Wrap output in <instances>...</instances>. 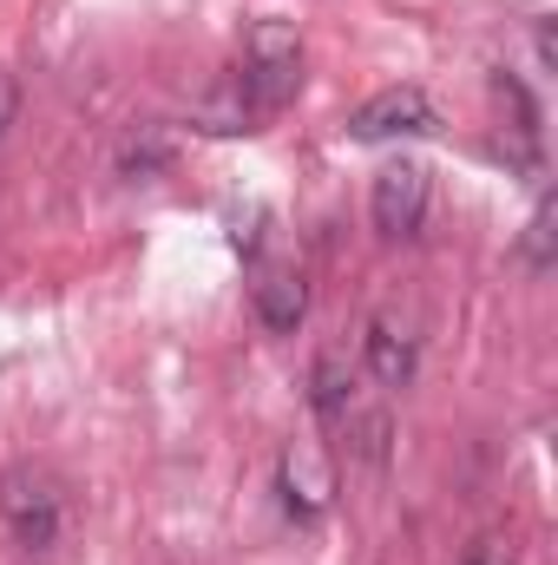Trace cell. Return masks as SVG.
<instances>
[{
  "mask_svg": "<svg viewBox=\"0 0 558 565\" xmlns=\"http://www.w3.org/2000/svg\"><path fill=\"white\" fill-rule=\"evenodd\" d=\"M296 93H302V40H296V26L289 20H257L250 26V46H244L237 99L250 113H282Z\"/></svg>",
  "mask_w": 558,
  "mask_h": 565,
  "instance_id": "cell-1",
  "label": "cell"
},
{
  "mask_svg": "<svg viewBox=\"0 0 558 565\" xmlns=\"http://www.w3.org/2000/svg\"><path fill=\"white\" fill-rule=\"evenodd\" d=\"M0 526H7V540H13L26 559H46V553L60 546V533H66V500H60V487H53L46 473H33V467L7 473V480H0Z\"/></svg>",
  "mask_w": 558,
  "mask_h": 565,
  "instance_id": "cell-2",
  "label": "cell"
},
{
  "mask_svg": "<svg viewBox=\"0 0 558 565\" xmlns=\"http://www.w3.org/2000/svg\"><path fill=\"white\" fill-rule=\"evenodd\" d=\"M277 493H282V513L296 526H322L329 507H335V467L315 440H289L282 447V467H277Z\"/></svg>",
  "mask_w": 558,
  "mask_h": 565,
  "instance_id": "cell-3",
  "label": "cell"
},
{
  "mask_svg": "<svg viewBox=\"0 0 558 565\" xmlns=\"http://www.w3.org/2000/svg\"><path fill=\"white\" fill-rule=\"evenodd\" d=\"M362 369L382 382V388H415L420 375V335L408 316H395V309H382V316H368V329H362Z\"/></svg>",
  "mask_w": 558,
  "mask_h": 565,
  "instance_id": "cell-4",
  "label": "cell"
},
{
  "mask_svg": "<svg viewBox=\"0 0 558 565\" xmlns=\"http://www.w3.org/2000/svg\"><path fill=\"white\" fill-rule=\"evenodd\" d=\"M368 217H375L382 237H415L420 224H427V171L408 164V158L382 164L375 191H368Z\"/></svg>",
  "mask_w": 558,
  "mask_h": 565,
  "instance_id": "cell-5",
  "label": "cell"
},
{
  "mask_svg": "<svg viewBox=\"0 0 558 565\" xmlns=\"http://www.w3.org/2000/svg\"><path fill=\"white\" fill-rule=\"evenodd\" d=\"M415 132H433V99L420 86H388L375 99H362L348 113V139L375 145V139H415Z\"/></svg>",
  "mask_w": 558,
  "mask_h": 565,
  "instance_id": "cell-6",
  "label": "cell"
},
{
  "mask_svg": "<svg viewBox=\"0 0 558 565\" xmlns=\"http://www.w3.org/2000/svg\"><path fill=\"white\" fill-rule=\"evenodd\" d=\"M250 302H257L264 329L289 335V329H296V322L309 316V282L296 277V270H264V277L250 282Z\"/></svg>",
  "mask_w": 558,
  "mask_h": 565,
  "instance_id": "cell-7",
  "label": "cell"
},
{
  "mask_svg": "<svg viewBox=\"0 0 558 565\" xmlns=\"http://www.w3.org/2000/svg\"><path fill=\"white\" fill-rule=\"evenodd\" d=\"M362 388H355V369H348V355L342 349H329V355H315V369H309V402H315V415L335 427L348 415V402H355Z\"/></svg>",
  "mask_w": 558,
  "mask_h": 565,
  "instance_id": "cell-8",
  "label": "cell"
},
{
  "mask_svg": "<svg viewBox=\"0 0 558 565\" xmlns=\"http://www.w3.org/2000/svg\"><path fill=\"white\" fill-rule=\"evenodd\" d=\"M335 434H348V454H355V460H368V467H382V460H388V440H395L388 415H382V408H368L362 395L348 402V415L335 422Z\"/></svg>",
  "mask_w": 558,
  "mask_h": 565,
  "instance_id": "cell-9",
  "label": "cell"
},
{
  "mask_svg": "<svg viewBox=\"0 0 558 565\" xmlns=\"http://www.w3.org/2000/svg\"><path fill=\"white\" fill-rule=\"evenodd\" d=\"M552 224H558L552 198H539V211H533V224H526V257H533V270L552 264Z\"/></svg>",
  "mask_w": 558,
  "mask_h": 565,
  "instance_id": "cell-10",
  "label": "cell"
},
{
  "mask_svg": "<svg viewBox=\"0 0 558 565\" xmlns=\"http://www.w3.org/2000/svg\"><path fill=\"white\" fill-rule=\"evenodd\" d=\"M164 164H171V145H164V139H151V132H144V139L126 145V171H132V178H144V171H164Z\"/></svg>",
  "mask_w": 558,
  "mask_h": 565,
  "instance_id": "cell-11",
  "label": "cell"
},
{
  "mask_svg": "<svg viewBox=\"0 0 558 565\" xmlns=\"http://www.w3.org/2000/svg\"><path fill=\"white\" fill-rule=\"evenodd\" d=\"M460 565H519V559H513V546H506V540H473Z\"/></svg>",
  "mask_w": 558,
  "mask_h": 565,
  "instance_id": "cell-12",
  "label": "cell"
},
{
  "mask_svg": "<svg viewBox=\"0 0 558 565\" xmlns=\"http://www.w3.org/2000/svg\"><path fill=\"white\" fill-rule=\"evenodd\" d=\"M13 113H20V86H13V73H0V132L13 126Z\"/></svg>",
  "mask_w": 558,
  "mask_h": 565,
  "instance_id": "cell-13",
  "label": "cell"
}]
</instances>
